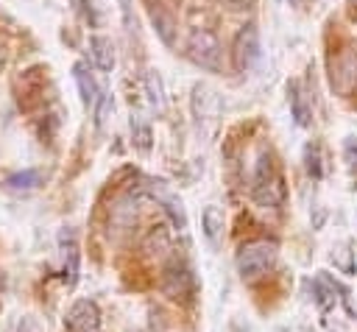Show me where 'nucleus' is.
Masks as SVG:
<instances>
[{
	"label": "nucleus",
	"instance_id": "nucleus-1",
	"mask_svg": "<svg viewBox=\"0 0 357 332\" xmlns=\"http://www.w3.org/2000/svg\"><path fill=\"white\" fill-rule=\"evenodd\" d=\"M276 262V243L271 240H254V243H245L237 254V268H240V276L245 282H257L262 279Z\"/></svg>",
	"mask_w": 357,
	"mask_h": 332
},
{
	"label": "nucleus",
	"instance_id": "nucleus-2",
	"mask_svg": "<svg viewBox=\"0 0 357 332\" xmlns=\"http://www.w3.org/2000/svg\"><path fill=\"white\" fill-rule=\"evenodd\" d=\"M254 201L262 209H276L284 201V184L282 179L271 170V159H262L259 173H257V184H254Z\"/></svg>",
	"mask_w": 357,
	"mask_h": 332
},
{
	"label": "nucleus",
	"instance_id": "nucleus-3",
	"mask_svg": "<svg viewBox=\"0 0 357 332\" xmlns=\"http://www.w3.org/2000/svg\"><path fill=\"white\" fill-rule=\"evenodd\" d=\"M259 59V31L257 25H243L231 42V61L234 70H248L254 61Z\"/></svg>",
	"mask_w": 357,
	"mask_h": 332
},
{
	"label": "nucleus",
	"instance_id": "nucleus-4",
	"mask_svg": "<svg viewBox=\"0 0 357 332\" xmlns=\"http://www.w3.org/2000/svg\"><path fill=\"white\" fill-rule=\"evenodd\" d=\"M332 86L343 95H349L357 86V47H346L332 61Z\"/></svg>",
	"mask_w": 357,
	"mask_h": 332
},
{
	"label": "nucleus",
	"instance_id": "nucleus-5",
	"mask_svg": "<svg viewBox=\"0 0 357 332\" xmlns=\"http://www.w3.org/2000/svg\"><path fill=\"white\" fill-rule=\"evenodd\" d=\"M190 56L201 67L215 70L220 64V45H218V39L209 31H192V36H190Z\"/></svg>",
	"mask_w": 357,
	"mask_h": 332
},
{
	"label": "nucleus",
	"instance_id": "nucleus-6",
	"mask_svg": "<svg viewBox=\"0 0 357 332\" xmlns=\"http://www.w3.org/2000/svg\"><path fill=\"white\" fill-rule=\"evenodd\" d=\"M64 326H67L70 332H98V326H100V312H98L95 301H86V299L75 301V304L70 307L67 318H64Z\"/></svg>",
	"mask_w": 357,
	"mask_h": 332
},
{
	"label": "nucleus",
	"instance_id": "nucleus-7",
	"mask_svg": "<svg viewBox=\"0 0 357 332\" xmlns=\"http://www.w3.org/2000/svg\"><path fill=\"white\" fill-rule=\"evenodd\" d=\"M190 273H187V268L184 265H170L167 268V273H165V290H167V296H173V299H184L187 293H190Z\"/></svg>",
	"mask_w": 357,
	"mask_h": 332
},
{
	"label": "nucleus",
	"instance_id": "nucleus-8",
	"mask_svg": "<svg viewBox=\"0 0 357 332\" xmlns=\"http://www.w3.org/2000/svg\"><path fill=\"white\" fill-rule=\"evenodd\" d=\"M201 226H204L206 240L215 246V243L220 240V232H223V209H220L218 204H209V206L204 209V215H201Z\"/></svg>",
	"mask_w": 357,
	"mask_h": 332
},
{
	"label": "nucleus",
	"instance_id": "nucleus-9",
	"mask_svg": "<svg viewBox=\"0 0 357 332\" xmlns=\"http://www.w3.org/2000/svg\"><path fill=\"white\" fill-rule=\"evenodd\" d=\"M89 50H92L95 64H98L103 73H109V70L114 67V47H112V42H109L106 36H92V39H89Z\"/></svg>",
	"mask_w": 357,
	"mask_h": 332
},
{
	"label": "nucleus",
	"instance_id": "nucleus-10",
	"mask_svg": "<svg viewBox=\"0 0 357 332\" xmlns=\"http://www.w3.org/2000/svg\"><path fill=\"white\" fill-rule=\"evenodd\" d=\"M73 75H75V84H78V89H81V100H84V106H95V103H98V86H95L92 75L86 73V64L78 61V64L73 67Z\"/></svg>",
	"mask_w": 357,
	"mask_h": 332
},
{
	"label": "nucleus",
	"instance_id": "nucleus-11",
	"mask_svg": "<svg viewBox=\"0 0 357 332\" xmlns=\"http://www.w3.org/2000/svg\"><path fill=\"white\" fill-rule=\"evenodd\" d=\"M151 20H153L156 33H159L167 45H173V31H176V20H173V14H170V11H165V8L151 6Z\"/></svg>",
	"mask_w": 357,
	"mask_h": 332
},
{
	"label": "nucleus",
	"instance_id": "nucleus-12",
	"mask_svg": "<svg viewBox=\"0 0 357 332\" xmlns=\"http://www.w3.org/2000/svg\"><path fill=\"white\" fill-rule=\"evenodd\" d=\"M290 103H293V114H296V120L301 123V126H307L310 123V109H307V103H304V92H301V86L293 81L290 84Z\"/></svg>",
	"mask_w": 357,
	"mask_h": 332
},
{
	"label": "nucleus",
	"instance_id": "nucleus-13",
	"mask_svg": "<svg viewBox=\"0 0 357 332\" xmlns=\"http://www.w3.org/2000/svg\"><path fill=\"white\" fill-rule=\"evenodd\" d=\"M39 173L36 170H22V173H14V176H8L6 179V184L11 187V190H33L36 184H39Z\"/></svg>",
	"mask_w": 357,
	"mask_h": 332
},
{
	"label": "nucleus",
	"instance_id": "nucleus-14",
	"mask_svg": "<svg viewBox=\"0 0 357 332\" xmlns=\"http://www.w3.org/2000/svg\"><path fill=\"white\" fill-rule=\"evenodd\" d=\"M145 84H148V92H151V103L159 112H165V98H162V81H159V75L156 73H148L145 75Z\"/></svg>",
	"mask_w": 357,
	"mask_h": 332
},
{
	"label": "nucleus",
	"instance_id": "nucleus-15",
	"mask_svg": "<svg viewBox=\"0 0 357 332\" xmlns=\"http://www.w3.org/2000/svg\"><path fill=\"white\" fill-rule=\"evenodd\" d=\"M137 142H139V148L145 151L148 145H151V128L148 126H142V123H137V137H134Z\"/></svg>",
	"mask_w": 357,
	"mask_h": 332
},
{
	"label": "nucleus",
	"instance_id": "nucleus-16",
	"mask_svg": "<svg viewBox=\"0 0 357 332\" xmlns=\"http://www.w3.org/2000/svg\"><path fill=\"white\" fill-rule=\"evenodd\" d=\"M226 3H229L231 8H248V6L254 3V0H226Z\"/></svg>",
	"mask_w": 357,
	"mask_h": 332
},
{
	"label": "nucleus",
	"instance_id": "nucleus-17",
	"mask_svg": "<svg viewBox=\"0 0 357 332\" xmlns=\"http://www.w3.org/2000/svg\"><path fill=\"white\" fill-rule=\"evenodd\" d=\"M349 3H351V6H357V0H349Z\"/></svg>",
	"mask_w": 357,
	"mask_h": 332
},
{
	"label": "nucleus",
	"instance_id": "nucleus-18",
	"mask_svg": "<svg viewBox=\"0 0 357 332\" xmlns=\"http://www.w3.org/2000/svg\"><path fill=\"white\" fill-rule=\"evenodd\" d=\"M290 3H298V0H290Z\"/></svg>",
	"mask_w": 357,
	"mask_h": 332
}]
</instances>
